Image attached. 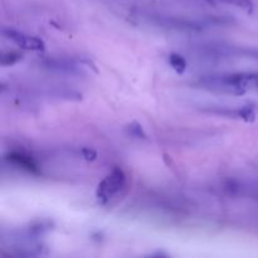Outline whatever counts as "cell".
<instances>
[{"instance_id": "8fae6325", "label": "cell", "mask_w": 258, "mask_h": 258, "mask_svg": "<svg viewBox=\"0 0 258 258\" xmlns=\"http://www.w3.org/2000/svg\"><path fill=\"white\" fill-rule=\"evenodd\" d=\"M81 154H82L83 159H86V160L88 161H92L97 158V153L91 148H83L82 150H81Z\"/></svg>"}, {"instance_id": "52a82bcc", "label": "cell", "mask_w": 258, "mask_h": 258, "mask_svg": "<svg viewBox=\"0 0 258 258\" xmlns=\"http://www.w3.org/2000/svg\"><path fill=\"white\" fill-rule=\"evenodd\" d=\"M206 2L212 5H217L219 4V3H222V4L234 5V7L239 8V9H243L244 12L249 13V14L253 12V3H252V0H206Z\"/></svg>"}, {"instance_id": "5b68a950", "label": "cell", "mask_w": 258, "mask_h": 258, "mask_svg": "<svg viewBox=\"0 0 258 258\" xmlns=\"http://www.w3.org/2000/svg\"><path fill=\"white\" fill-rule=\"evenodd\" d=\"M3 35H4L7 39L14 42L15 44L19 45V47L24 48V49L39 52V50L44 49L45 47L44 42H43L42 39H39V38L17 32V30L14 29H3Z\"/></svg>"}, {"instance_id": "7a4b0ae2", "label": "cell", "mask_w": 258, "mask_h": 258, "mask_svg": "<svg viewBox=\"0 0 258 258\" xmlns=\"http://www.w3.org/2000/svg\"><path fill=\"white\" fill-rule=\"evenodd\" d=\"M126 185V175L123 170L115 168L108 175L103 178V180L98 184L96 196L100 203L106 204L110 202L116 194L120 193Z\"/></svg>"}, {"instance_id": "30bf717a", "label": "cell", "mask_w": 258, "mask_h": 258, "mask_svg": "<svg viewBox=\"0 0 258 258\" xmlns=\"http://www.w3.org/2000/svg\"><path fill=\"white\" fill-rule=\"evenodd\" d=\"M126 131H127L128 135L134 136V138L136 139H146V134L145 131H144L143 126H141L139 122H136V121L131 122L130 125L126 127Z\"/></svg>"}, {"instance_id": "277c9868", "label": "cell", "mask_w": 258, "mask_h": 258, "mask_svg": "<svg viewBox=\"0 0 258 258\" xmlns=\"http://www.w3.org/2000/svg\"><path fill=\"white\" fill-rule=\"evenodd\" d=\"M203 112L213 113V115L224 116L229 118H238L243 120L246 122H253L256 120V111L252 106H243L239 108H231L223 107V106H209V107L202 108Z\"/></svg>"}, {"instance_id": "6da1fadb", "label": "cell", "mask_w": 258, "mask_h": 258, "mask_svg": "<svg viewBox=\"0 0 258 258\" xmlns=\"http://www.w3.org/2000/svg\"><path fill=\"white\" fill-rule=\"evenodd\" d=\"M144 19L150 24L156 25L159 28L176 32L184 33H201L207 28L203 20H190L178 17H169V15H156V14H144Z\"/></svg>"}, {"instance_id": "9c48e42d", "label": "cell", "mask_w": 258, "mask_h": 258, "mask_svg": "<svg viewBox=\"0 0 258 258\" xmlns=\"http://www.w3.org/2000/svg\"><path fill=\"white\" fill-rule=\"evenodd\" d=\"M23 59L22 53L18 52H5L3 53L2 57H0V64L3 67H7V66H13L17 62Z\"/></svg>"}, {"instance_id": "8992f818", "label": "cell", "mask_w": 258, "mask_h": 258, "mask_svg": "<svg viewBox=\"0 0 258 258\" xmlns=\"http://www.w3.org/2000/svg\"><path fill=\"white\" fill-rule=\"evenodd\" d=\"M7 159L10 161V163L19 166L20 169L28 171V173H32V174L39 173V168H38L37 163H35L30 156L24 155V154H19V153H12L7 156Z\"/></svg>"}, {"instance_id": "7c38bea8", "label": "cell", "mask_w": 258, "mask_h": 258, "mask_svg": "<svg viewBox=\"0 0 258 258\" xmlns=\"http://www.w3.org/2000/svg\"><path fill=\"white\" fill-rule=\"evenodd\" d=\"M251 87H253V88H256V90H258V73H252Z\"/></svg>"}, {"instance_id": "ba28073f", "label": "cell", "mask_w": 258, "mask_h": 258, "mask_svg": "<svg viewBox=\"0 0 258 258\" xmlns=\"http://www.w3.org/2000/svg\"><path fill=\"white\" fill-rule=\"evenodd\" d=\"M169 64H170L171 68H173L176 73H179V75L184 73L186 70V60L184 59V57H181L180 54H178V53H171V54L169 55Z\"/></svg>"}, {"instance_id": "3957f363", "label": "cell", "mask_w": 258, "mask_h": 258, "mask_svg": "<svg viewBox=\"0 0 258 258\" xmlns=\"http://www.w3.org/2000/svg\"><path fill=\"white\" fill-rule=\"evenodd\" d=\"M91 60L87 58H45L42 60V66L45 70L70 76L85 75L82 66L90 64Z\"/></svg>"}]
</instances>
